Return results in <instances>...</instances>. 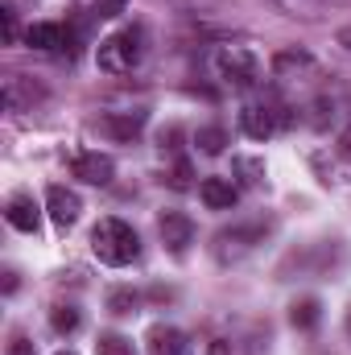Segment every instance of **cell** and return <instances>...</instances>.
Wrapping results in <instances>:
<instances>
[{
	"label": "cell",
	"instance_id": "1",
	"mask_svg": "<svg viewBox=\"0 0 351 355\" xmlns=\"http://www.w3.org/2000/svg\"><path fill=\"white\" fill-rule=\"evenodd\" d=\"M91 252L112 268H124L141 257V240L124 219H99L91 227Z\"/></svg>",
	"mask_w": 351,
	"mask_h": 355
},
{
	"label": "cell",
	"instance_id": "2",
	"mask_svg": "<svg viewBox=\"0 0 351 355\" xmlns=\"http://www.w3.org/2000/svg\"><path fill=\"white\" fill-rule=\"evenodd\" d=\"M141 42H145V37H141V29H120V33L103 37V42H99V50H95L99 71H108V75H124V71H132V67L141 62V54H145V46H141Z\"/></svg>",
	"mask_w": 351,
	"mask_h": 355
},
{
	"label": "cell",
	"instance_id": "3",
	"mask_svg": "<svg viewBox=\"0 0 351 355\" xmlns=\"http://www.w3.org/2000/svg\"><path fill=\"white\" fill-rule=\"evenodd\" d=\"M215 71H219V79H223L228 87H257V79H261V58H257L252 50H244V46H223V50L215 54Z\"/></svg>",
	"mask_w": 351,
	"mask_h": 355
},
{
	"label": "cell",
	"instance_id": "4",
	"mask_svg": "<svg viewBox=\"0 0 351 355\" xmlns=\"http://www.w3.org/2000/svg\"><path fill=\"white\" fill-rule=\"evenodd\" d=\"M261 240H264V223H248V227L219 232V236H215V257H219V261H240V257H248Z\"/></svg>",
	"mask_w": 351,
	"mask_h": 355
},
{
	"label": "cell",
	"instance_id": "5",
	"mask_svg": "<svg viewBox=\"0 0 351 355\" xmlns=\"http://www.w3.org/2000/svg\"><path fill=\"white\" fill-rule=\"evenodd\" d=\"M157 232H162V244H166L170 257H186V248L194 244V223H190V215H182V211H162Z\"/></svg>",
	"mask_w": 351,
	"mask_h": 355
},
{
	"label": "cell",
	"instance_id": "6",
	"mask_svg": "<svg viewBox=\"0 0 351 355\" xmlns=\"http://www.w3.org/2000/svg\"><path fill=\"white\" fill-rule=\"evenodd\" d=\"M281 124H285V116H277L268 103H244L240 107V132L252 141H268Z\"/></svg>",
	"mask_w": 351,
	"mask_h": 355
},
{
	"label": "cell",
	"instance_id": "7",
	"mask_svg": "<svg viewBox=\"0 0 351 355\" xmlns=\"http://www.w3.org/2000/svg\"><path fill=\"white\" fill-rule=\"evenodd\" d=\"M79 211H83V202H79V194L75 190H67V186H50L46 190V215L54 219V227H75L79 223Z\"/></svg>",
	"mask_w": 351,
	"mask_h": 355
},
{
	"label": "cell",
	"instance_id": "8",
	"mask_svg": "<svg viewBox=\"0 0 351 355\" xmlns=\"http://www.w3.org/2000/svg\"><path fill=\"white\" fill-rule=\"evenodd\" d=\"M71 174L79 178V182H91V186H108L116 178V162L108 153H79L71 162Z\"/></svg>",
	"mask_w": 351,
	"mask_h": 355
},
{
	"label": "cell",
	"instance_id": "9",
	"mask_svg": "<svg viewBox=\"0 0 351 355\" xmlns=\"http://www.w3.org/2000/svg\"><path fill=\"white\" fill-rule=\"evenodd\" d=\"M4 219H8V227H17V232H37L42 227V207L33 202V194H12L8 198V207H4Z\"/></svg>",
	"mask_w": 351,
	"mask_h": 355
},
{
	"label": "cell",
	"instance_id": "10",
	"mask_svg": "<svg viewBox=\"0 0 351 355\" xmlns=\"http://www.w3.org/2000/svg\"><path fill=\"white\" fill-rule=\"evenodd\" d=\"M198 198H203L211 211H232V207H236V198H240V186H236L232 178H203Z\"/></svg>",
	"mask_w": 351,
	"mask_h": 355
},
{
	"label": "cell",
	"instance_id": "11",
	"mask_svg": "<svg viewBox=\"0 0 351 355\" xmlns=\"http://www.w3.org/2000/svg\"><path fill=\"white\" fill-rule=\"evenodd\" d=\"M145 124H149V112H141V107H132V112H108V120H103L108 137H116V141H132V137H141Z\"/></svg>",
	"mask_w": 351,
	"mask_h": 355
},
{
	"label": "cell",
	"instance_id": "12",
	"mask_svg": "<svg viewBox=\"0 0 351 355\" xmlns=\"http://www.w3.org/2000/svg\"><path fill=\"white\" fill-rule=\"evenodd\" d=\"M268 67H273L277 79H298V75H306V71L314 67V58H310L306 50H277Z\"/></svg>",
	"mask_w": 351,
	"mask_h": 355
},
{
	"label": "cell",
	"instance_id": "13",
	"mask_svg": "<svg viewBox=\"0 0 351 355\" xmlns=\"http://www.w3.org/2000/svg\"><path fill=\"white\" fill-rule=\"evenodd\" d=\"M190 352V343H186V335L174 331V327H153L149 331V355H186Z\"/></svg>",
	"mask_w": 351,
	"mask_h": 355
},
{
	"label": "cell",
	"instance_id": "14",
	"mask_svg": "<svg viewBox=\"0 0 351 355\" xmlns=\"http://www.w3.org/2000/svg\"><path fill=\"white\" fill-rule=\"evenodd\" d=\"M25 46H29V50H58V46H62V25H54V21L29 25V29H25Z\"/></svg>",
	"mask_w": 351,
	"mask_h": 355
},
{
	"label": "cell",
	"instance_id": "15",
	"mask_svg": "<svg viewBox=\"0 0 351 355\" xmlns=\"http://www.w3.org/2000/svg\"><path fill=\"white\" fill-rule=\"evenodd\" d=\"M318 318H323L318 297H298V302L289 306V327H293V331H314Z\"/></svg>",
	"mask_w": 351,
	"mask_h": 355
},
{
	"label": "cell",
	"instance_id": "16",
	"mask_svg": "<svg viewBox=\"0 0 351 355\" xmlns=\"http://www.w3.org/2000/svg\"><path fill=\"white\" fill-rule=\"evenodd\" d=\"M232 178L240 186H264V162L261 157H232Z\"/></svg>",
	"mask_w": 351,
	"mask_h": 355
},
{
	"label": "cell",
	"instance_id": "17",
	"mask_svg": "<svg viewBox=\"0 0 351 355\" xmlns=\"http://www.w3.org/2000/svg\"><path fill=\"white\" fill-rule=\"evenodd\" d=\"M194 145H198V153H207V157H219V153L228 149V128H219V124H207V128H198V132H194Z\"/></svg>",
	"mask_w": 351,
	"mask_h": 355
},
{
	"label": "cell",
	"instance_id": "18",
	"mask_svg": "<svg viewBox=\"0 0 351 355\" xmlns=\"http://www.w3.org/2000/svg\"><path fill=\"white\" fill-rule=\"evenodd\" d=\"M50 327H54L58 335H75V331H79V310H75V306H54V310H50Z\"/></svg>",
	"mask_w": 351,
	"mask_h": 355
},
{
	"label": "cell",
	"instance_id": "19",
	"mask_svg": "<svg viewBox=\"0 0 351 355\" xmlns=\"http://www.w3.org/2000/svg\"><path fill=\"white\" fill-rule=\"evenodd\" d=\"M137 306H141V297L132 289H112L108 293V310L112 314H137Z\"/></svg>",
	"mask_w": 351,
	"mask_h": 355
},
{
	"label": "cell",
	"instance_id": "20",
	"mask_svg": "<svg viewBox=\"0 0 351 355\" xmlns=\"http://www.w3.org/2000/svg\"><path fill=\"white\" fill-rule=\"evenodd\" d=\"M166 182H170V190H178V194H182V190H190V186H194V166H190L186 157H178L174 170L166 174Z\"/></svg>",
	"mask_w": 351,
	"mask_h": 355
},
{
	"label": "cell",
	"instance_id": "21",
	"mask_svg": "<svg viewBox=\"0 0 351 355\" xmlns=\"http://www.w3.org/2000/svg\"><path fill=\"white\" fill-rule=\"evenodd\" d=\"M95 355H132V339H124V335H99Z\"/></svg>",
	"mask_w": 351,
	"mask_h": 355
},
{
	"label": "cell",
	"instance_id": "22",
	"mask_svg": "<svg viewBox=\"0 0 351 355\" xmlns=\"http://www.w3.org/2000/svg\"><path fill=\"white\" fill-rule=\"evenodd\" d=\"M128 8V0H95V17H120Z\"/></svg>",
	"mask_w": 351,
	"mask_h": 355
},
{
	"label": "cell",
	"instance_id": "23",
	"mask_svg": "<svg viewBox=\"0 0 351 355\" xmlns=\"http://www.w3.org/2000/svg\"><path fill=\"white\" fill-rule=\"evenodd\" d=\"M0 21H4V42L12 46V42H17V21H12V12L4 8V12H0Z\"/></svg>",
	"mask_w": 351,
	"mask_h": 355
},
{
	"label": "cell",
	"instance_id": "24",
	"mask_svg": "<svg viewBox=\"0 0 351 355\" xmlns=\"http://www.w3.org/2000/svg\"><path fill=\"white\" fill-rule=\"evenodd\" d=\"M4 355H33V343H29V339H21V335H17V339H12V343H8V352Z\"/></svg>",
	"mask_w": 351,
	"mask_h": 355
},
{
	"label": "cell",
	"instance_id": "25",
	"mask_svg": "<svg viewBox=\"0 0 351 355\" xmlns=\"http://www.w3.org/2000/svg\"><path fill=\"white\" fill-rule=\"evenodd\" d=\"M335 153H339L343 162H351V128H343V132H339V145H335Z\"/></svg>",
	"mask_w": 351,
	"mask_h": 355
},
{
	"label": "cell",
	"instance_id": "26",
	"mask_svg": "<svg viewBox=\"0 0 351 355\" xmlns=\"http://www.w3.org/2000/svg\"><path fill=\"white\" fill-rule=\"evenodd\" d=\"M327 107H331L327 99H318V103H314V128H327Z\"/></svg>",
	"mask_w": 351,
	"mask_h": 355
},
{
	"label": "cell",
	"instance_id": "27",
	"mask_svg": "<svg viewBox=\"0 0 351 355\" xmlns=\"http://www.w3.org/2000/svg\"><path fill=\"white\" fill-rule=\"evenodd\" d=\"M211 355H232V352H228V343H223V339H215V343H211Z\"/></svg>",
	"mask_w": 351,
	"mask_h": 355
},
{
	"label": "cell",
	"instance_id": "28",
	"mask_svg": "<svg viewBox=\"0 0 351 355\" xmlns=\"http://www.w3.org/2000/svg\"><path fill=\"white\" fill-rule=\"evenodd\" d=\"M339 46L351 54V29H339Z\"/></svg>",
	"mask_w": 351,
	"mask_h": 355
},
{
	"label": "cell",
	"instance_id": "29",
	"mask_svg": "<svg viewBox=\"0 0 351 355\" xmlns=\"http://www.w3.org/2000/svg\"><path fill=\"white\" fill-rule=\"evenodd\" d=\"M348 335H351V310H348Z\"/></svg>",
	"mask_w": 351,
	"mask_h": 355
},
{
	"label": "cell",
	"instance_id": "30",
	"mask_svg": "<svg viewBox=\"0 0 351 355\" xmlns=\"http://www.w3.org/2000/svg\"><path fill=\"white\" fill-rule=\"evenodd\" d=\"M54 355H75V352H54Z\"/></svg>",
	"mask_w": 351,
	"mask_h": 355
}]
</instances>
